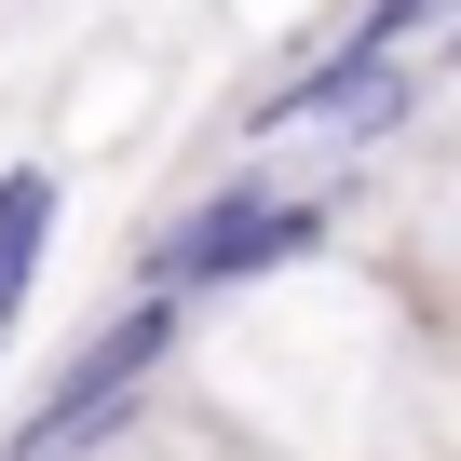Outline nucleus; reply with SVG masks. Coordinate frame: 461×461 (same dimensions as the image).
<instances>
[{
    "instance_id": "nucleus-2",
    "label": "nucleus",
    "mask_w": 461,
    "mask_h": 461,
    "mask_svg": "<svg viewBox=\"0 0 461 461\" xmlns=\"http://www.w3.org/2000/svg\"><path fill=\"white\" fill-rule=\"evenodd\" d=\"M163 353H176V299H122V312H109V326L68 353V380L28 407V434L0 447V461H68V447H95V434L122 420V393H136Z\"/></svg>"
},
{
    "instance_id": "nucleus-5",
    "label": "nucleus",
    "mask_w": 461,
    "mask_h": 461,
    "mask_svg": "<svg viewBox=\"0 0 461 461\" xmlns=\"http://www.w3.org/2000/svg\"><path fill=\"white\" fill-rule=\"evenodd\" d=\"M434 14H447V0H366V28H353V55H393V68H407V41H420Z\"/></svg>"
},
{
    "instance_id": "nucleus-1",
    "label": "nucleus",
    "mask_w": 461,
    "mask_h": 461,
    "mask_svg": "<svg viewBox=\"0 0 461 461\" xmlns=\"http://www.w3.org/2000/svg\"><path fill=\"white\" fill-rule=\"evenodd\" d=\"M326 245V203H285L272 176H230L217 203H190L163 245H149V299H190V285H258L285 258Z\"/></svg>"
},
{
    "instance_id": "nucleus-4",
    "label": "nucleus",
    "mask_w": 461,
    "mask_h": 461,
    "mask_svg": "<svg viewBox=\"0 0 461 461\" xmlns=\"http://www.w3.org/2000/svg\"><path fill=\"white\" fill-rule=\"evenodd\" d=\"M41 245H55V163H0V312H28Z\"/></svg>"
},
{
    "instance_id": "nucleus-3",
    "label": "nucleus",
    "mask_w": 461,
    "mask_h": 461,
    "mask_svg": "<svg viewBox=\"0 0 461 461\" xmlns=\"http://www.w3.org/2000/svg\"><path fill=\"white\" fill-rule=\"evenodd\" d=\"M299 122H326L339 149H380V136L407 122V68H393V55H353V41H339V55H326V68H299V82H285V95H272L258 122H245V136H299Z\"/></svg>"
}]
</instances>
